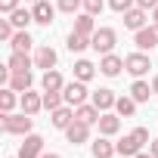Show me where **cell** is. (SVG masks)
Listing matches in <instances>:
<instances>
[{"label": "cell", "instance_id": "obj_1", "mask_svg": "<svg viewBox=\"0 0 158 158\" xmlns=\"http://www.w3.org/2000/svg\"><path fill=\"white\" fill-rule=\"evenodd\" d=\"M0 121H3V130L6 133H16V136H28L31 127H34V118L28 112H19V115H0Z\"/></svg>", "mask_w": 158, "mask_h": 158}, {"label": "cell", "instance_id": "obj_2", "mask_svg": "<svg viewBox=\"0 0 158 158\" xmlns=\"http://www.w3.org/2000/svg\"><path fill=\"white\" fill-rule=\"evenodd\" d=\"M62 96H65V102H68V106H74V109H77V106H84V102H87V84L74 77L71 84H65V87H62Z\"/></svg>", "mask_w": 158, "mask_h": 158}, {"label": "cell", "instance_id": "obj_3", "mask_svg": "<svg viewBox=\"0 0 158 158\" xmlns=\"http://www.w3.org/2000/svg\"><path fill=\"white\" fill-rule=\"evenodd\" d=\"M115 37H118V34H115V28H96V34H93V44H90V47H93L99 56H106V53H112V50H115Z\"/></svg>", "mask_w": 158, "mask_h": 158}, {"label": "cell", "instance_id": "obj_4", "mask_svg": "<svg viewBox=\"0 0 158 158\" xmlns=\"http://www.w3.org/2000/svg\"><path fill=\"white\" fill-rule=\"evenodd\" d=\"M149 68H152V62H149L146 53H130V56H124V71H130L133 77H143Z\"/></svg>", "mask_w": 158, "mask_h": 158}, {"label": "cell", "instance_id": "obj_5", "mask_svg": "<svg viewBox=\"0 0 158 158\" xmlns=\"http://www.w3.org/2000/svg\"><path fill=\"white\" fill-rule=\"evenodd\" d=\"M65 139L71 143V146H81V143H87L90 139V124H84V121H71L68 127H65Z\"/></svg>", "mask_w": 158, "mask_h": 158}, {"label": "cell", "instance_id": "obj_6", "mask_svg": "<svg viewBox=\"0 0 158 158\" xmlns=\"http://www.w3.org/2000/svg\"><path fill=\"white\" fill-rule=\"evenodd\" d=\"M40 155H44V136L28 133L25 143L19 146V158H40Z\"/></svg>", "mask_w": 158, "mask_h": 158}, {"label": "cell", "instance_id": "obj_7", "mask_svg": "<svg viewBox=\"0 0 158 158\" xmlns=\"http://www.w3.org/2000/svg\"><path fill=\"white\" fill-rule=\"evenodd\" d=\"M71 121H74V106H68V102H65V106H59L56 112H50V124H53L56 130H65Z\"/></svg>", "mask_w": 158, "mask_h": 158}, {"label": "cell", "instance_id": "obj_8", "mask_svg": "<svg viewBox=\"0 0 158 158\" xmlns=\"http://www.w3.org/2000/svg\"><path fill=\"white\" fill-rule=\"evenodd\" d=\"M56 50L53 47H37V53H34V68H44V71H50V68H56Z\"/></svg>", "mask_w": 158, "mask_h": 158}, {"label": "cell", "instance_id": "obj_9", "mask_svg": "<svg viewBox=\"0 0 158 158\" xmlns=\"http://www.w3.org/2000/svg\"><path fill=\"white\" fill-rule=\"evenodd\" d=\"M121 68H124V59H121V56H115V53H106V56L99 59V71H102L106 77L121 74Z\"/></svg>", "mask_w": 158, "mask_h": 158}, {"label": "cell", "instance_id": "obj_10", "mask_svg": "<svg viewBox=\"0 0 158 158\" xmlns=\"http://www.w3.org/2000/svg\"><path fill=\"white\" fill-rule=\"evenodd\" d=\"M19 106H22V112L37 115V112L44 109V96H40V93H34V90H25V93L19 96Z\"/></svg>", "mask_w": 158, "mask_h": 158}, {"label": "cell", "instance_id": "obj_11", "mask_svg": "<svg viewBox=\"0 0 158 158\" xmlns=\"http://www.w3.org/2000/svg\"><path fill=\"white\" fill-rule=\"evenodd\" d=\"M56 10H59V6H50L47 0H37V3L31 6V13H34V22H37V25H50V22H53V16H56Z\"/></svg>", "mask_w": 158, "mask_h": 158}, {"label": "cell", "instance_id": "obj_12", "mask_svg": "<svg viewBox=\"0 0 158 158\" xmlns=\"http://www.w3.org/2000/svg\"><path fill=\"white\" fill-rule=\"evenodd\" d=\"M118 130H121V115H118V112H115V115H112V112H102V118H99V133H102V136H115Z\"/></svg>", "mask_w": 158, "mask_h": 158}, {"label": "cell", "instance_id": "obj_13", "mask_svg": "<svg viewBox=\"0 0 158 158\" xmlns=\"http://www.w3.org/2000/svg\"><path fill=\"white\" fill-rule=\"evenodd\" d=\"M74 118H77V121H84V124H99L102 112H99L93 102H84V106H77V109H74Z\"/></svg>", "mask_w": 158, "mask_h": 158}, {"label": "cell", "instance_id": "obj_14", "mask_svg": "<svg viewBox=\"0 0 158 158\" xmlns=\"http://www.w3.org/2000/svg\"><path fill=\"white\" fill-rule=\"evenodd\" d=\"M133 44H136L139 50H155V47H158V37H155V28H152V25L139 28V31H136V37H133Z\"/></svg>", "mask_w": 158, "mask_h": 158}, {"label": "cell", "instance_id": "obj_15", "mask_svg": "<svg viewBox=\"0 0 158 158\" xmlns=\"http://www.w3.org/2000/svg\"><path fill=\"white\" fill-rule=\"evenodd\" d=\"M124 28H130V31L146 28V10H139V6L127 10V13H124Z\"/></svg>", "mask_w": 158, "mask_h": 158}, {"label": "cell", "instance_id": "obj_16", "mask_svg": "<svg viewBox=\"0 0 158 158\" xmlns=\"http://www.w3.org/2000/svg\"><path fill=\"white\" fill-rule=\"evenodd\" d=\"M115 102H118V96H115L112 90H106V87H99V90L93 93V106H96L99 112H109V109H115Z\"/></svg>", "mask_w": 158, "mask_h": 158}, {"label": "cell", "instance_id": "obj_17", "mask_svg": "<svg viewBox=\"0 0 158 158\" xmlns=\"http://www.w3.org/2000/svg\"><path fill=\"white\" fill-rule=\"evenodd\" d=\"M90 152H93V158H112V155L118 152V146H112L109 136H99V139L90 143Z\"/></svg>", "mask_w": 158, "mask_h": 158}, {"label": "cell", "instance_id": "obj_18", "mask_svg": "<svg viewBox=\"0 0 158 158\" xmlns=\"http://www.w3.org/2000/svg\"><path fill=\"white\" fill-rule=\"evenodd\" d=\"M31 84H34V74H31V71H13V77H10V87H13L16 93L31 90Z\"/></svg>", "mask_w": 158, "mask_h": 158}, {"label": "cell", "instance_id": "obj_19", "mask_svg": "<svg viewBox=\"0 0 158 158\" xmlns=\"http://www.w3.org/2000/svg\"><path fill=\"white\" fill-rule=\"evenodd\" d=\"M143 146H146V143H139V139L133 136V130H130V133H127V136L118 143V155H127V158H133V155H136Z\"/></svg>", "mask_w": 158, "mask_h": 158}, {"label": "cell", "instance_id": "obj_20", "mask_svg": "<svg viewBox=\"0 0 158 158\" xmlns=\"http://www.w3.org/2000/svg\"><path fill=\"white\" fill-rule=\"evenodd\" d=\"M74 31H77V34H87V37H93V34H96L93 16H90V13H81V16H74Z\"/></svg>", "mask_w": 158, "mask_h": 158}, {"label": "cell", "instance_id": "obj_21", "mask_svg": "<svg viewBox=\"0 0 158 158\" xmlns=\"http://www.w3.org/2000/svg\"><path fill=\"white\" fill-rule=\"evenodd\" d=\"M93 74H96V65H93L90 59H77V62H74V77H77V81L87 84Z\"/></svg>", "mask_w": 158, "mask_h": 158}, {"label": "cell", "instance_id": "obj_22", "mask_svg": "<svg viewBox=\"0 0 158 158\" xmlns=\"http://www.w3.org/2000/svg\"><path fill=\"white\" fill-rule=\"evenodd\" d=\"M40 87H44V90H62L65 81H62V74H59L56 68H50V71H44V77H40Z\"/></svg>", "mask_w": 158, "mask_h": 158}, {"label": "cell", "instance_id": "obj_23", "mask_svg": "<svg viewBox=\"0 0 158 158\" xmlns=\"http://www.w3.org/2000/svg\"><path fill=\"white\" fill-rule=\"evenodd\" d=\"M93 44V37H87V34H77V31H71L68 34V40H65V47L71 50V53H81V50H87Z\"/></svg>", "mask_w": 158, "mask_h": 158}, {"label": "cell", "instance_id": "obj_24", "mask_svg": "<svg viewBox=\"0 0 158 158\" xmlns=\"http://www.w3.org/2000/svg\"><path fill=\"white\" fill-rule=\"evenodd\" d=\"M130 96H133L136 102H149V96H152V84H146L143 77H136L133 87H130Z\"/></svg>", "mask_w": 158, "mask_h": 158}, {"label": "cell", "instance_id": "obj_25", "mask_svg": "<svg viewBox=\"0 0 158 158\" xmlns=\"http://www.w3.org/2000/svg\"><path fill=\"white\" fill-rule=\"evenodd\" d=\"M10 22L16 25V31H25V28L34 22V13H31V10H16V13H10Z\"/></svg>", "mask_w": 158, "mask_h": 158}, {"label": "cell", "instance_id": "obj_26", "mask_svg": "<svg viewBox=\"0 0 158 158\" xmlns=\"http://www.w3.org/2000/svg\"><path fill=\"white\" fill-rule=\"evenodd\" d=\"M10 44H13V53H28V50L34 47V40H31V34H28V31H16Z\"/></svg>", "mask_w": 158, "mask_h": 158}, {"label": "cell", "instance_id": "obj_27", "mask_svg": "<svg viewBox=\"0 0 158 158\" xmlns=\"http://www.w3.org/2000/svg\"><path fill=\"white\" fill-rule=\"evenodd\" d=\"M31 65H34V59H28V53H13L10 56V71H31Z\"/></svg>", "mask_w": 158, "mask_h": 158}, {"label": "cell", "instance_id": "obj_28", "mask_svg": "<svg viewBox=\"0 0 158 158\" xmlns=\"http://www.w3.org/2000/svg\"><path fill=\"white\" fill-rule=\"evenodd\" d=\"M16 102H19V96H16V90H13V87L0 90V112H3V115H10V112L16 109Z\"/></svg>", "mask_w": 158, "mask_h": 158}, {"label": "cell", "instance_id": "obj_29", "mask_svg": "<svg viewBox=\"0 0 158 158\" xmlns=\"http://www.w3.org/2000/svg\"><path fill=\"white\" fill-rule=\"evenodd\" d=\"M62 102H65L62 90H44V109H47V112H56Z\"/></svg>", "mask_w": 158, "mask_h": 158}, {"label": "cell", "instance_id": "obj_30", "mask_svg": "<svg viewBox=\"0 0 158 158\" xmlns=\"http://www.w3.org/2000/svg\"><path fill=\"white\" fill-rule=\"evenodd\" d=\"M115 112H118L121 118H130V115L136 112V99H133V96H118V102H115Z\"/></svg>", "mask_w": 158, "mask_h": 158}, {"label": "cell", "instance_id": "obj_31", "mask_svg": "<svg viewBox=\"0 0 158 158\" xmlns=\"http://www.w3.org/2000/svg\"><path fill=\"white\" fill-rule=\"evenodd\" d=\"M109 6H112L115 13H121V16H124L127 10H133V6H136V0H109Z\"/></svg>", "mask_w": 158, "mask_h": 158}, {"label": "cell", "instance_id": "obj_32", "mask_svg": "<svg viewBox=\"0 0 158 158\" xmlns=\"http://www.w3.org/2000/svg\"><path fill=\"white\" fill-rule=\"evenodd\" d=\"M62 13H77V10H81L84 6V0H59V3H56Z\"/></svg>", "mask_w": 158, "mask_h": 158}, {"label": "cell", "instance_id": "obj_33", "mask_svg": "<svg viewBox=\"0 0 158 158\" xmlns=\"http://www.w3.org/2000/svg\"><path fill=\"white\" fill-rule=\"evenodd\" d=\"M13 34H16V25H13L10 19H0V37H3V40H13Z\"/></svg>", "mask_w": 158, "mask_h": 158}, {"label": "cell", "instance_id": "obj_34", "mask_svg": "<svg viewBox=\"0 0 158 158\" xmlns=\"http://www.w3.org/2000/svg\"><path fill=\"white\" fill-rule=\"evenodd\" d=\"M102 0H84V13H90V16H99L102 13Z\"/></svg>", "mask_w": 158, "mask_h": 158}, {"label": "cell", "instance_id": "obj_35", "mask_svg": "<svg viewBox=\"0 0 158 158\" xmlns=\"http://www.w3.org/2000/svg\"><path fill=\"white\" fill-rule=\"evenodd\" d=\"M16 10H19V0H0V13L10 16V13H16Z\"/></svg>", "mask_w": 158, "mask_h": 158}, {"label": "cell", "instance_id": "obj_36", "mask_svg": "<svg viewBox=\"0 0 158 158\" xmlns=\"http://www.w3.org/2000/svg\"><path fill=\"white\" fill-rule=\"evenodd\" d=\"M133 136H136L139 143H152V139H149V130H146V127H133Z\"/></svg>", "mask_w": 158, "mask_h": 158}, {"label": "cell", "instance_id": "obj_37", "mask_svg": "<svg viewBox=\"0 0 158 158\" xmlns=\"http://www.w3.org/2000/svg\"><path fill=\"white\" fill-rule=\"evenodd\" d=\"M136 6L149 13V10H155V6H158V0H136Z\"/></svg>", "mask_w": 158, "mask_h": 158}, {"label": "cell", "instance_id": "obj_38", "mask_svg": "<svg viewBox=\"0 0 158 158\" xmlns=\"http://www.w3.org/2000/svg\"><path fill=\"white\" fill-rule=\"evenodd\" d=\"M149 152H152V155L158 158V139H152V143H149Z\"/></svg>", "mask_w": 158, "mask_h": 158}, {"label": "cell", "instance_id": "obj_39", "mask_svg": "<svg viewBox=\"0 0 158 158\" xmlns=\"http://www.w3.org/2000/svg\"><path fill=\"white\" fill-rule=\"evenodd\" d=\"M152 93H155V96H158V74H155V77H152Z\"/></svg>", "mask_w": 158, "mask_h": 158}, {"label": "cell", "instance_id": "obj_40", "mask_svg": "<svg viewBox=\"0 0 158 158\" xmlns=\"http://www.w3.org/2000/svg\"><path fill=\"white\" fill-rule=\"evenodd\" d=\"M133 158H155V155H152V152H136Z\"/></svg>", "mask_w": 158, "mask_h": 158}, {"label": "cell", "instance_id": "obj_41", "mask_svg": "<svg viewBox=\"0 0 158 158\" xmlns=\"http://www.w3.org/2000/svg\"><path fill=\"white\" fill-rule=\"evenodd\" d=\"M152 19H155V22H158V6H155V10H152Z\"/></svg>", "mask_w": 158, "mask_h": 158}, {"label": "cell", "instance_id": "obj_42", "mask_svg": "<svg viewBox=\"0 0 158 158\" xmlns=\"http://www.w3.org/2000/svg\"><path fill=\"white\" fill-rule=\"evenodd\" d=\"M40 158H59V155H56V152H50V155H40Z\"/></svg>", "mask_w": 158, "mask_h": 158}, {"label": "cell", "instance_id": "obj_43", "mask_svg": "<svg viewBox=\"0 0 158 158\" xmlns=\"http://www.w3.org/2000/svg\"><path fill=\"white\" fill-rule=\"evenodd\" d=\"M152 28H155V37H158V22H152Z\"/></svg>", "mask_w": 158, "mask_h": 158}, {"label": "cell", "instance_id": "obj_44", "mask_svg": "<svg viewBox=\"0 0 158 158\" xmlns=\"http://www.w3.org/2000/svg\"><path fill=\"white\" fill-rule=\"evenodd\" d=\"M25 3H37V0H25Z\"/></svg>", "mask_w": 158, "mask_h": 158}]
</instances>
